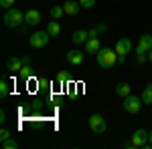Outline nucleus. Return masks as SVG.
<instances>
[{
    "label": "nucleus",
    "mask_w": 152,
    "mask_h": 149,
    "mask_svg": "<svg viewBox=\"0 0 152 149\" xmlns=\"http://www.w3.org/2000/svg\"><path fill=\"white\" fill-rule=\"evenodd\" d=\"M95 60L102 69H112L114 65H118V53L114 48H99V53L95 55Z\"/></svg>",
    "instance_id": "nucleus-1"
},
{
    "label": "nucleus",
    "mask_w": 152,
    "mask_h": 149,
    "mask_svg": "<svg viewBox=\"0 0 152 149\" xmlns=\"http://www.w3.org/2000/svg\"><path fill=\"white\" fill-rule=\"evenodd\" d=\"M2 20H4L6 28H20V24L24 22V12L18 8H6Z\"/></svg>",
    "instance_id": "nucleus-2"
},
{
    "label": "nucleus",
    "mask_w": 152,
    "mask_h": 149,
    "mask_svg": "<svg viewBox=\"0 0 152 149\" xmlns=\"http://www.w3.org/2000/svg\"><path fill=\"white\" fill-rule=\"evenodd\" d=\"M114 50L118 53V65H124L126 63V55H130V50H132V42L128 38H118Z\"/></svg>",
    "instance_id": "nucleus-3"
},
{
    "label": "nucleus",
    "mask_w": 152,
    "mask_h": 149,
    "mask_svg": "<svg viewBox=\"0 0 152 149\" xmlns=\"http://www.w3.org/2000/svg\"><path fill=\"white\" fill-rule=\"evenodd\" d=\"M142 105H144L142 97H136V95H128V97H124V111L130 113V115L140 113Z\"/></svg>",
    "instance_id": "nucleus-4"
},
{
    "label": "nucleus",
    "mask_w": 152,
    "mask_h": 149,
    "mask_svg": "<svg viewBox=\"0 0 152 149\" xmlns=\"http://www.w3.org/2000/svg\"><path fill=\"white\" fill-rule=\"evenodd\" d=\"M49 40H51V35L47 30H39V32H33L28 36V45L33 48H45L49 45Z\"/></svg>",
    "instance_id": "nucleus-5"
},
{
    "label": "nucleus",
    "mask_w": 152,
    "mask_h": 149,
    "mask_svg": "<svg viewBox=\"0 0 152 149\" xmlns=\"http://www.w3.org/2000/svg\"><path fill=\"white\" fill-rule=\"evenodd\" d=\"M132 147L134 149H140V147H148V131H144V129H136L134 133H132Z\"/></svg>",
    "instance_id": "nucleus-6"
},
{
    "label": "nucleus",
    "mask_w": 152,
    "mask_h": 149,
    "mask_svg": "<svg viewBox=\"0 0 152 149\" xmlns=\"http://www.w3.org/2000/svg\"><path fill=\"white\" fill-rule=\"evenodd\" d=\"M89 129L94 131V133H97V135H102V133H105L107 131V123H105V119L102 117V115H91L89 117Z\"/></svg>",
    "instance_id": "nucleus-7"
},
{
    "label": "nucleus",
    "mask_w": 152,
    "mask_h": 149,
    "mask_svg": "<svg viewBox=\"0 0 152 149\" xmlns=\"http://www.w3.org/2000/svg\"><path fill=\"white\" fill-rule=\"evenodd\" d=\"M152 50V35H142L136 45V55H148Z\"/></svg>",
    "instance_id": "nucleus-8"
},
{
    "label": "nucleus",
    "mask_w": 152,
    "mask_h": 149,
    "mask_svg": "<svg viewBox=\"0 0 152 149\" xmlns=\"http://www.w3.org/2000/svg\"><path fill=\"white\" fill-rule=\"evenodd\" d=\"M41 20H43V16H41V12L35 10V8L24 12V24H26V26H37V24H41Z\"/></svg>",
    "instance_id": "nucleus-9"
},
{
    "label": "nucleus",
    "mask_w": 152,
    "mask_h": 149,
    "mask_svg": "<svg viewBox=\"0 0 152 149\" xmlns=\"http://www.w3.org/2000/svg\"><path fill=\"white\" fill-rule=\"evenodd\" d=\"M85 55H87L85 50H69V53H67V63H69V65H81Z\"/></svg>",
    "instance_id": "nucleus-10"
},
{
    "label": "nucleus",
    "mask_w": 152,
    "mask_h": 149,
    "mask_svg": "<svg viewBox=\"0 0 152 149\" xmlns=\"http://www.w3.org/2000/svg\"><path fill=\"white\" fill-rule=\"evenodd\" d=\"M63 8H65V14H69V16H77L79 10H81V4L75 2V0H67V2L63 4Z\"/></svg>",
    "instance_id": "nucleus-11"
},
{
    "label": "nucleus",
    "mask_w": 152,
    "mask_h": 149,
    "mask_svg": "<svg viewBox=\"0 0 152 149\" xmlns=\"http://www.w3.org/2000/svg\"><path fill=\"white\" fill-rule=\"evenodd\" d=\"M87 38H89V32H87V30H83V28H79V30H75V32H73L71 42H73V45H85V42H87Z\"/></svg>",
    "instance_id": "nucleus-12"
},
{
    "label": "nucleus",
    "mask_w": 152,
    "mask_h": 149,
    "mask_svg": "<svg viewBox=\"0 0 152 149\" xmlns=\"http://www.w3.org/2000/svg\"><path fill=\"white\" fill-rule=\"evenodd\" d=\"M83 46H85V53H87V55H97L99 48H102V46H99V38H87V42Z\"/></svg>",
    "instance_id": "nucleus-13"
},
{
    "label": "nucleus",
    "mask_w": 152,
    "mask_h": 149,
    "mask_svg": "<svg viewBox=\"0 0 152 149\" xmlns=\"http://www.w3.org/2000/svg\"><path fill=\"white\" fill-rule=\"evenodd\" d=\"M6 69L10 71V73H20V69H23V60L18 57H12L6 60Z\"/></svg>",
    "instance_id": "nucleus-14"
},
{
    "label": "nucleus",
    "mask_w": 152,
    "mask_h": 149,
    "mask_svg": "<svg viewBox=\"0 0 152 149\" xmlns=\"http://www.w3.org/2000/svg\"><path fill=\"white\" fill-rule=\"evenodd\" d=\"M132 87H130L128 83H118L116 85V95L118 97H122V99H124V97H128V95H132Z\"/></svg>",
    "instance_id": "nucleus-15"
},
{
    "label": "nucleus",
    "mask_w": 152,
    "mask_h": 149,
    "mask_svg": "<svg viewBox=\"0 0 152 149\" xmlns=\"http://www.w3.org/2000/svg\"><path fill=\"white\" fill-rule=\"evenodd\" d=\"M45 30L51 35V38H55V36L61 35V24H59L57 20H51V22L47 24V28H45Z\"/></svg>",
    "instance_id": "nucleus-16"
},
{
    "label": "nucleus",
    "mask_w": 152,
    "mask_h": 149,
    "mask_svg": "<svg viewBox=\"0 0 152 149\" xmlns=\"http://www.w3.org/2000/svg\"><path fill=\"white\" fill-rule=\"evenodd\" d=\"M87 32H89V38H97L99 35H105L107 32V26L105 24H95L94 28H89Z\"/></svg>",
    "instance_id": "nucleus-17"
},
{
    "label": "nucleus",
    "mask_w": 152,
    "mask_h": 149,
    "mask_svg": "<svg viewBox=\"0 0 152 149\" xmlns=\"http://www.w3.org/2000/svg\"><path fill=\"white\" fill-rule=\"evenodd\" d=\"M142 101L144 105H152V85H146L142 89Z\"/></svg>",
    "instance_id": "nucleus-18"
},
{
    "label": "nucleus",
    "mask_w": 152,
    "mask_h": 149,
    "mask_svg": "<svg viewBox=\"0 0 152 149\" xmlns=\"http://www.w3.org/2000/svg\"><path fill=\"white\" fill-rule=\"evenodd\" d=\"M18 75H20V79L28 81L33 75H35V71H33V67H31V65H23V69H20V73H18Z\"/></svg>",
    "instance_id": "nucleus-19"
},
{
    "label": "nucleus",
    "mask_w": 152,
    "mask_h": 149,
    "mask_svg": "<svg viewBox=\"0 0 152 149\" xmlns=\"http://www.w3.org/2000/svg\"><path fill=\"white\" fill-rule=\"evenodd\" d=\"M8 93H10V85H8V81H6V79H2V81H0V97L6 99Z\"/></svg>",
    "instance_id": "nucleus-20"
},
{
    "label": "nucleus",
    "mask_w": 152,
    "mask_h": 149,
    "mask_svg": "<svg viewBox=\"0 0 152 149\" xmlns=\"http://www.w3.org/2000/svg\"><path fill=\"white\" fill-rule=\"evenodd\" d=\"M63 14H65V8H63V6H53V8H51V18H53V20H59Z\"/></svg>",
    "instance_id": "nucleus-21"
},
{
    "label": "nucleus",
    "mask_w": 152,
    "mask_h": 149,
    "mask_svg": "<svg viewBox=\"0 0 152 149\" xmlns=\"http://www.w3.org/2000/svg\"><path fill=\"white\" fill-rule=\"evenodd\" d=\"M2 147H4V149H16V147H18V143L10 137V139H6V141H2Z\"/></svg>",
    "instance_id": "nucleus-22"
},
{
    "label": "nucleus",
    "mask_w": 152,
    "mask_h": 149,
    "mask_svg": "<svg viewBox=\"0 0 152 149\" xmlns=\"http://www.w3.org/2000/svg\"><path fill=\"white\" fill-rule=\"evenodd\" d=\"M69 79H71V77L67 75V73H59V75H57V83L61 85V87H63V83H65V81H69Z\"/></svg>",
    "instance_id": "nucleus-23"
},
{
    "label": "nucleus",
    "mask_w": 152,
    "mask_h": 149,
    "mask_svg": "<svg viewBox=\"0 0 152 149\" xmlns=\"http://www.w3.org/2000/svg\"><path fill=\"white\" fill-rule=\"evenodd\" d=\"M10 137H12V133L8 129H2V131H0V141H6V139H10Z\"/></svg>",
    "instance_id": "nucleus-24"
},
{
    "label": "nucleus",
    "mask_w": 152,
    "mask_h": 149,
    "mask_svg": "<svg viewBox=\"0 0 152 149\" xmlns=\"http://www.w3.org/2000/svg\"><path fill=\"white\" fill-rule=\"evenodd\" d=\"M14 2H16V0H0V6H2V8H12Z\"/></svg>",
    "instance_id": "nucleus-25"
},
{
    "label": "nucleus",
    "mask_w": 152,
    "mask_h": 149,
    "mask_svg": "<svg viewBox=\"0 0 152 149\" xmlns=\"http://www.w3.org/2000/svg\"><path fill=\"white\" fill-rule=\"evenodd\" d=\"M79 4H81V8H91L95 4V0H79Z\"/></svg>",
    "instance_id": "nucleus-26"
},
{
    "label": "nucleus",
    "mask_w": 152,
    "mask_h": 149,
    "mask_svg": "<svg viewBox=\"0 0 152 149\" xmlns=\"http://www.w3.org/2000/svg\"><path fill=\"white\" fill-rule=\"evenodd\" d=\"M146 60H150L148 55H136V63H138V65H144Z\"/></svg>",
    "instance_id": "nucleus-27"
},
{
    "label": "nucleus",
    "mask_w": 152,
    "mask_h": 149,
    "mask_svg": "<svg viewBox=\"0 0 152 149\" xmlns=\"http://www.w3.org/2000/svg\"><path fill=\"white\" fill-rule=\"evenodd\" d=\"M20 60H23V65H31V57H28V55L20 57Z\"/></svg>",
    "instance_id": "nucleus-28"
},
{
    "label": "nucleus",
    "mask_w": 152,
    "mask_h": 149,
    "mask_svg": "<svg viewBox=\"0 0 152 149\" xmlns=\"http://www.w3.org/2000/svg\"><path fill=\"white\" fill-rule=\"evenodd\" d=\"M0 123H2V125L6 123V113H4V111H0Z\"/></svg>",
    "instance_id": "nucleus-29"
},
{
    "label": "nucleus",
    "mask_w": 152,
    "mask_h": 149,
    "mask_svg": "<svg viewBox=\"0 0 152 149\" xmlns=\"http://www.w3.org/2000/svg\"><path fill=\"white\" fill-rule=\"evenodd\" d=\"M148 147H152V131L148 133Z\"/></svg>",
    "instance_id": "nucleus-30"
},
{
    "label": "nucleus",
    "mask_w": 152,
    "mask_h": 149,
    "mask_svg": "<svg viewBox=\"0 0 152 149\" xmlns=\"http://www.w3.org/2000/svg\"><path fill=\"white\" fill-rule=\"evenodd\" d=\"M148 58H150V63H152V50H150V53H148Z\"/></svg>",
    "instance_id": "nucleus-31"
}]
</instances>
